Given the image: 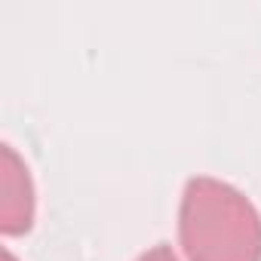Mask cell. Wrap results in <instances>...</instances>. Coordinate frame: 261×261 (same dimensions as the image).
<instances>
[{
	"label": "cell",
	"mask_w": 261,
	"mask_h": 261,
	"mask_svg": "<svg viewBox=\"0 0 261 261\" xmlns=\"http://www.w3.org/2000/svg\"><path fill=\"white\" fill-rule=\"evenodd\" d=\"M4 261H19V258H16V255H13L10 249H4Z\"/></svg>",
	"instance_id": "277c9868"
},
{
	"label": "cell",
	"mask_w": 261,
	"mask_h": 261,
	"mask_svg": "<svg viewBox=\"0 0 261 261\" xmlns=\"http://www.w3.org/2000/svg\"><path fill=\"white\" fill-rule=\"evenodd\" d=\"M136 261H178V258H175V252H172L166 243H157V246H151L148 252H142Z\"/></svg>",
	"instance_id": "3957f363"
},
{
	"label": "cell",
	"mask_w": 261,
	"mask_h": 261,
	"mask_svg": "<svg viewBox=\"0 0 261 261\" xmlns=\"http://www.w3.org/2000/svg\"><path fill=\"white\" fill-rule=\"evenodd\" d=\"M37 212V194L25 160L13 145H0V230L7 237L28 233Z\"/></svg>",
	"instance_id": "7a4b0ae2"
},
{
	"label": "cell",
	"mask_w": 261,
	"mask_h": 261,
	"mask_svg": "<svg viewBox=\"0 0 261 261\" xmlns=\"http://www.w3.org/2000/svg\"><path fill=\"white\" fill-rule=\"evenodd\" d=\"M178 240L188 261H261V215L233 185L194 175L178 206Z\"/></svg>",
	"instance_id": "6da1fadb"
}]
</instances>
